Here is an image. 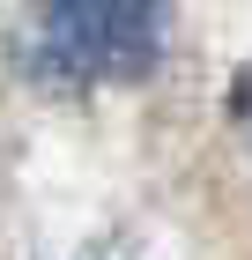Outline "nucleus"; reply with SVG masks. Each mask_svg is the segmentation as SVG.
I'll return each mask as SVG.
<instances>
[{"label": "nucleus", "instance_id": "f257e3e1", "mask_svg": "<svg viewBox=\"0 0 252 260\" xmlns=\"http://www.w3.org/2000/svg\"><path fill=\"white\" fill-rule=\"evenodd\" d=\"M171 0H45L38 8V75L45 82H141L163 60Z\"/></svg>", "mask_w": 252, "mask_h": 260}, {"label": "nucleus", "instance_id": "f03ea898", "mask_svg": "<svg viewBox=\"0 0 252 260\" xmlns=\"http://www.w3.org/2000/svg\"><path fill=\"white\" fill-rule=\"evenodd\" d=\"M237 134L252 141V67H245V75H237Z\"/></svg>", "mask_w": 252, "mask_h": 260}]
</instances>
